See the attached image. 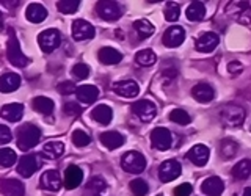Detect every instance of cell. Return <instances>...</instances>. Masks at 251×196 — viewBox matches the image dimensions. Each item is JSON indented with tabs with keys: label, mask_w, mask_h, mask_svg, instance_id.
I'll list each match as a JSON object with an SVG mask.
<instances>
[{
	"label": "cell",
	"mask_w": 251,
	"mask_h": 196,
	"mask_svg": "<svg viewBox=\"0 0 251 196\" xmlns=\"http://www.w3.org/2000/svg\"><path fill=\"white\" fill-rule=\"evenodd\" d=\"M227 71H229V74H239L243 71V66H242V63L239 61H231L229 63V66H227Z\"/></svg>",
	"instance_id": "c3c4849f"
},
{
	"label": "cell",
	"mask_w": 251,
	"mask_h": 196,
	"mask_svg": "<svg viewBox=\"0 0 251 196\" xmlns=\"http://www.w3.org/2000/svg\"><path fill=\"white\" fill-rule=\"evenodd\" d=\"M31 105H33L35 112L38 113H43V115H50L53 112V100L46 98V96H38L33 99V102H31Z\"/></svg>",
	"instance_id": "d6a6232c"
},
{
	"label": "cell",
	"mask_w": 251,
	"mask_h": 196,
	"mask_svg": "<svg viewBox=\"0 0 251 196\" xmlns=\"http://www.w3.org/2000/svg\"><path fill=\"white\" fill-rule=\"evenodd\" d=\"M63 112L69 116H78L82 113V107L75 104V102H66L65 107H63Z\"/></svg>",
	"instance_id": "f6af8a7d"
},
{
	"label": "cell",
	"mask_w": 251,
	"mask_h": 196,
	"mask_svg": "<svg viewBox=\"0 0 251 196\" xmlns=\"http://www.w3.org/2000/svg\"><path fill=\"white\" fill-rule=\"evenodd\" d=\"M237 152H239V145L235 143L234 140H229V138L222 140V143H220V154H222L225 160L234 159Z\"/></svg>",
	"instance_id": "1f68e13d"
},
{
	"label": "cell",
	"mask_w": 251,
	"mask_h": 196,
	"mask_svg": "<svg viewBox=\"0 0 251 196\" xmlns=\"http://www.w3.org/2000/svg\"><path fill=\"white\" fill-rule=\"evenodd\" d=\"M220 43V38L214 31H207V33L201 35L198 39H196L195 47L198 52H212L214 49H217V46Z\"/></svg>",
	"instance_id": "e0dca14e"
},
{
	"label": "cell",
	"mask_w": 251,
	"mask_h": 196,
	"mask_svg": "<svg viewBox=\"0 0 251 196\" xmlns=\"http://www.w3.org/2000/svg\"><path fill=\"white\" fill-rule=\"evenodd\" d=\"M38 43L41 50L46 53H50L55 49H58L61 44V35L57 28H47L44 31H41L38 36Z\"/></svg>",
	"instance_id": "5b68a950"
},
{
	"label": "cell",
	"mask_w": 251,
	"mask_h": 196,
	"mask_svg": "<svg viewBox=\"0 0 251 196\" xmlns=\"http://www.w3.org/2000/svg\"><path fill=\"white\" fill-rule=\"evenodd\" d=\"M71 138H73V143L75 146H78V147H85V146H88L91 143V137L83 130H74L73 135H71Z\"/></svg>",
	"instance_id": "b9f144b4"
},
{
	"label": "cell",
	"mask_w": 251,
	"mask_h": 196,
	"mask_svg": "<svg viewBox=\"0 0 251 196\" xmlns=\"http://www.w3.org/2000/svg\"><path fill=\"white\" fill-rule=\"evenodd\" d=\"M193 192V187L192 184H180L179 187L175 188V196H190Z\"/></svg>",
	"instance_id": "bcb514c9"
},
{
	"label": "cell",
	"mask_w": 251,
	"mask_h": 196,
	"mask_svg": "<svg viewBox=\"0 0 251 196\" xmlns=\"http://www.w3.org/2000/svg\"><path fill=\"white\" fill-rule=\"evenodd\" d=\"M112 90L118 94V96L126 98V99H132V98L138 96L140 86L133 80H120L112 85Z\"/></svg>",
	"instance_id": "4fadbf2b"
},
{
	"label": "cell",
	"mask_w": 251,
	"mask_h": 196,
	"mask_svg": "<svg viewBox=\"0 0 251 196\" xmlns=\"http://www.w3.org/2000/svg\"><path fill=\"white\" fill-rule=\"evenodd\" d=\"M176 71H173V69H170V71H165V73L162 74V78H163V82L165 83H171L173 80L176 78Z\"/></svg>",
	"instance_id": "681fc988"
},
{
	"label": "cell",
	"mask_w": 251,
	"mask_h": 196,
	"mask_svg": "<svg viewBox=\"0 0 251 196\" xmlns=\"http://www.w3.org/2000/svg\"><path fill=\"white\" fill-rule=\"evenodd\" d=\"M225 190V184L223 180L217 177V176H212L207 177L204 182L201 184V192L206 193L207 196H220Z\"/></svg>",
	"instance_id": "d6986e66"
},
{
	"label": "cell",
	"mask_w": 251,
	"mask_h": 196,
	"mask_svg": "<svg viewBox=\"0 0 251 196\" xmlns=\"http://www.w3.org/2000/svg\"><path fill=\"white\" fill-rule=\"evenodd\" d=\"M170 120L173 122L179 124V125H187L188 122L192 121V118H190V115L185 112V110H182V108H175L170 113Z\"/></svg>",
	"instance_id": "f35d334b"
},
{
	"label": "cell",
	"mask_w": 251,
	"mask_h": 196,
	"mask_svg": "<svg viewBox=\"0 0 251 196\" xmlns=\"http://www.w3.org/2000/svg\"><path fill=\"white\" fill-rule=\"evenodd\" d=\"M129 187H130V192L133 193V196H146L149 192V185L143 179H133Z\"/></svg>",
	"instance_id": "ab89813d"
},
{
	"label": "cell",
	"mask_w": 251,
	"mask_h": 196,
	"mask_svg": "<svg viewBox=\"0 0 251 196\" xmlns=\"http://www.w3.org/2000/svg\"><path fill=\"white\" fill-rule=\"evenodd\" d=\"M96 13L100 19L113 22L121 18V8L116 2H110V0H104V2L96 3Z\"/></svg>",
	"instance_id": "52a82bcc"
},
{
	"label": "cell",
	"mask_w": 251,
	"mask_h": 196,
	"mask_svg": "<svg viewBox=\"0 0 251 196\" xmlns=\"http://www.w3.org/2000/svg\"><path fill=\"white\" fill-rule=\"evenodd\" d=\"M21 86V77L14 73H6L0 78V90L2 93H13Z\"/></svg>",
	"instance_id": "4316f807"
},
{
	"label": "cell",
	"mask_w": 251,
	"mask_h": 196,
	"mask_svg": "<svg viewBox=\"0 0 251 196\" xmlns=\"http://www.w3.org/2000/svg\"><path fill=\"white\" fill-rule=\"evenodd\" d=\"M2 192L5 196H24L25 193V187L19 179H3L2 180Z\"/></svg>",
	"instance_id": "cb8c5ba5"
},
{
	"label": "cell",
	"mask_w": 251,
	"mask_h": 196,
	"mask_svg": "<svg viewBox=\"0 0 251 196\" xmlns=\"http://www.w3.org/2000/svg\"><path fill=\"white\" fill-rule=\"evenodd\" d=\"M121 167L126 172L130 174H140L146 168V159L145 155L138 151H129L121 157Z\"/></svg>",
	"instance_id": "3957f363"
},
{
	"label": "cell",
	"mask_w": 251,
	"mask_h": 196,
	"mask_svg": "<svg viewBox=\"0 0 251 196\" xmlns=\"http://www.w3.org/2000/svg\"><path fill=\"white\" fill-rule=\"evenodd\" d=\"M73 38L75 41H86L94 38V27L83 19H75L73 22Z\"/></svg>",
	"instance_id": "5bb4252c"
},
{
	"label": "cell",
	"mask_w": 251,
	"mask_h": 196,
	"mask_svg": "<svg viewBox=\"0 0 251 196\" xmlns=\"http://www.w3.org/2000/svg\"><path fill=\"white\" fill-rule=\"evenodd\" d=\"M78 5H80L78 0H60V2L57 3V8H58L60 13L73 14L78 10Z\"/></svg>",
	"instance_id": "60d3db41"
},
{
	"label": "cell",
	"mask_w": 251,
	"mask_h": 196,
	"mask_svg": "<svg viewBox=\"0 0 251 196\" xmlns=\"http://www.w3.org/2000/svg\"><path fill=\"white\" fill-rule=\"evenodd\" d=\"M151 143L155 149H159V151H168L173 145L171 132L165 127H155L151 132Z\"/></svg>",
	"instance_id": "30bf717a"
},
{
	"label": "cell",
	"mask_w": 251,
	"mask_h": 196,
	"mask_svg": "<svg viewBox=\"0 0 251 196\" xmlns=\"http://www.w3.org/2000/svg\"><path fill=\"white\" fill-rule=\"evenodd\" d=\"M71 74H73L75 80H83V78L90 75V66L85 65V63H77L73 68V71H71Z\"/></svg>",
	"instance_id": "7bdbcfd3"
},
{
	"label": "cell",
	"mask_w": 251,
	"mask_h": 196,
	"mask_svg": "<svg viewBox=\"0 0 251 196\" xmlns=\"http://www.w3.org/2000/svg\"><path fill=\"white\" fill-rule=\"evenodd\" d=\"M163 13H165V19H167L168 22H176L179 19V14H180V6L176 2H167Z\"/></svg>",
	"instance_id": "74e56055"
},
{
	"label": "cell",
	"mask_w": 251,
	"mask_h": 196,
	"mask_svg": "<svg viewBox=\"0 0 251 196\" xmlns=\"http://www.w3.org/2000/svg\"><path fill=\"white\" fill-rule=\"evenodd\" d=\"M135 61L138 63L140 66L148 68V66H152L154 63L157 61V55L151 49H143V50H140L135 55Z\"/></svg>",
	"instance_id": "e575fe53"
},
{
	"label": "cell",
	"mask_w": 251,
	"mask_h": 196,
	"mask_svg": "<svg viewBox=\"0 0 251 196\" xmlns=\"http://www.w3.org/2000/svg\"><path fill=\"white\" fill-rule=\"evenodd\" d=\"M187 19L192 21V22H198V21H202L204 16H206V6L201 2H192L187 8Z\"/></svg>",
	"instance_id": "4dcf8cb0"
},
{
	"label": "cell",
	"mask_w": 251,
	"mask_h": 196,
	"mask_svg": "<svg viewBox=\"0 0 251 196\" xmlns=\"http://www.w3.org/2000/svg\"><path fill=\"white\" fill-rule=\"evenodd\" d=\"M13 138L11 135V130L6 127V125H0V143L2 145H6V143H10Z\"/></svg>",
	"instance_id": "7dc6e473"
},
{
	"label": "cell",
	"mask_w": 251,
	"mask_h": 196,
	"mask_svg": "<svg viewBox=\"0 0 251 196\" xmlns=\"http://www.w3.org/2000/svg\"><path fill=\"white\" fill-rule=\"evenodd\" d=\"M18 160V155L10 147H2L0 149V165H2L3 168H8V167H13Z\"/></svg>",
	"instance_id": "8d00e7d4"
},
{
	"label": "cell",
	"mask_w": 251,
	"mask_h": 196,
	"mask_svg": "<svg viewBox=\"0 0 251 196\" xmlns=\"http://www.w3.org/2000/svg\"><path fill=\"white\" fill-rule=\"evenodd\" d=\"M25 18L31 22V24H41L46 21L47 18V10L41 5V3H30L27 6L25 11Z\"/></svg>",
	"instance_id": "d4e9b609"
},
{
	"label": "cell",
	"mask_w": 251,
	"mask_h": 196,
	"mask_svg": "<svg viewBox=\"0 0 251 196\" xmlns=\"http://www.w3.org/2000/svg\"><path fill=\"white\" fill-rule=\"evenodd\" d=\"M184 39H185V30L180 25H171L163 33L162 41L170 49H175V47H179L184 43Z\"/></svg>",
	"instance_id": "8fae6325"
},
{
	"label": "cell",
	"mask_w": 251,
	"mask_h": 196,
	"mask_svg": "<svg viewBox=\"0 0 251 196\" xmlns=\"http://www.w3.org/2000/svg\"><path fill=\"white\" fill-rule=\"evenodd\" d=\"M57 91L60 94H65V96H69V94L73 93H77V88H75V83L74 82H63L57 86Z\"/></svg>",
	"instance_id": "ee69618b"
},
{
	"label": "cell",
	"mask_w": 251,
	"mask_h": 196,
	"mask_svg": "<svg viewBox=\"0 0 251 196\" xmlns=\"http://www.w3.org/2000/svg\"><path fill=\"white\" fill-rule=\"evenodd\" d=\"M192 96H193L195 100H198V102H202V104H206V102L214 100V98H215V91H214V88H212V86L207 85V83H198V85H195L193 88H192Z\"/></svg>",
	"instance_id": "ffe728a7"
},
{
	"label": "cell",
	"mask_w": 251,
	"mask_h": 196,
	"mask_svg": "<svg viewBox=\"0 0 251 196\" xmlns=\"http://www.w3.org/2000/svg\"><path fill=\"white\" fill-rule=\"evenodd\" d=\"M94 196H100V195H94Z\"/></svg>",
	"instance_id": "816d5d0a"
},
{
	"label": "cell",
	"mask_w": 251,
	"mask_h": 196,
	"mask_svg": "<svg viewBox=\"0 0 251 196\" xmlns=\"http://www.w3.org/2000/svg\"><path fill=\"white\" fill-rule=\"evenodd\" d=\"M63 152H65V145H63L61 141H49V143H46L43 147V155L46 159H50V160L60 159Z\"/></svg>",
	"instance_id": "f1b7e54d"
},
{
	"label": "cell",
	"mask_w": 251,
	"mask_h": 196,
	"mask_svg": "<svg viewBox=\"0 0 251 196\" xmlns=\"http://www.w3.org/2000/svg\"><path fill=\"white\" fill-rule=\"evenodd\" d=\"M39 187L47 192H58L61 188V176L58 171L49 170L39 179Z\"/></svg>",
	"instance_id": "9a60e30c"
},
{
	"label": "cell",
	"mask_w": 251,
	"mask_h": 196,
	"mask_svg": "<svg viewBox=\"0 0 251 196\" xmlns=\"http://www.w3.org/2000/svg\"><path fill=\"white\" fill-rule=\"evenodd\" d=\"M209 155H210V151H209L207 146L195 145L190 151H188L187 159L190 160L193 165H196V167H204V165L209 162Z\"/></svg>",
	"instance_id": "2e32d148"
},
{
	"label": "cell",
	"mask_w": 251,
	"mask_h": 196,
	"mask_svg": "<svg viewBox=\"0 0 251 196\" xmlns=\"http://www.w3.org/2000/svg\"><path fill=\"white\" fill-rule=\"evenodd\" d=\"M123 60V53L113 47H102L99 50V61L104 65H118Z\"/></svg>",
	"instance_id": "83f0119b"
},
{
	"label": "cell",
	"mask_w": 251,
	"mask_h": 196,
	"mask_svg": "<svg viewBox=\"0 0 251 196\" xmlns=\"http://www.w3.org/2000/svg\"><path fill=\"white\" fill-rule=\"evenodd\" d=\"M77 99L82 104H93L99 98V90L94 85H82L77 88Z\"/></svg>",
	"instance_id": "7402d4cb"
},
{
	"label": "cell",
	"mask_w": 251,
	"mask_h": 196,
	"mask_svg": "<svg viewBox=\"0 0 251 196\" xmlns=\"http://www.w3.org/2000/svg\"><path fill=\"white\" fill-rule=\"evenodd\" d=\"M39 159L35 155V154H27L19 159V163H18V172L22 176V177H30L33 176L36 170L39 168Z\"/></svg>",
	"instance_id": "7c38bea8"
},
{
	"label": "cell",
	"mask_w": 251,
	"mask_h": 196,
	"mask_svg": "<svg viewBox=\"0 0 251 196\" xmlns=\"http://www.w3.org/2000/svg\"><path fill=\"white\" fill-rule=\"evenodd\" d=\"M132 113L135 115L140 121L143 122H149L152 121L155 115H157V107L152 100L149 99H141L135 104H132Z\"/></svg>",
	"instance_id": "8992f818"
},
{
	"label": "cell",
	"mask_w": 251,
	"mask_h": 196,
	"mask_svg": "<svg viewBox=\"0 0 251 196\" xmlns=\"http://www.w3.org/2000/svg\"><path fill=\"white\" fill-rule=\"evenodd\" d=\"M231 174L234 179H237V180L248 179L251 176V160L245 159V160H240L239 163H235L231 170Z\"/></svg>",
	"instance_id": "f546056e"
},
{
	"label": "cell",
	"mask_w": 251,
	"mask_h": 196,
	"mask_svg": "<svg viewBox=\"0 0 251 196\" xmlns=\"http://www.w3.org/2000/svg\"><path fill=\"white\" fill-rule=\"evenodd\" d=\"M83 180V171L78 168V167H74V165H71V167L66 168L65 171V185L69 190H74L78 185L82 184Z\"/></svg>",
	"instance_id": "44dd1931"
},
{
	"label": "cell",
	"mask_w": 251,
	"mask_h": 196,
	"mask_svg": "<svg viewBox=\"0 0 251 196\" xmlns=\"http://www.w3.org/2000/svg\"><path fill=\"white\" fill-rule=\"evenodd\" d=\"M133 28H135V31H137L138 36L141 39L149 38L155 31L154 25L148 19H138V21H135V22H133Z\"/></svg>",
	"instance_id": "836d02e7"
},
{
	"label": "cell",
	"mask_w": 251,
	"mask_h": 196,
	"mask_svg": "<svg viewBox=\"0 0 251 196\" xmlns=\"http://www.w3.org/2000/svg\"><path fill=\"white\" fill-rule=\"evenodd\" d=\"M24 116V105L19 102H13V104H6L2 108V118L10 122H18Z\"/></svg>",
	"instance_id": "603a6c76"
},
{
	"label": "cell",
	"mask_w": 251,
	"mask_h": 196,
	"mask_svg": "<svg viewBox=\"0 0 251 196\" xmlns=\"http://www.w3.org/2000/svg\"><path fill=\"white\" fill-rule=\"evenodd\" d=\"M91 116H93V120L96 121V122H99L102 125H108L110 122H112L113 112H112V108H110L108 105L100 104V105L93 108Z\"/></svg>",
	"instance_id": "484cf974"
},
{
	"label": "cell",
	"mask_w": 251,
	"mask_h": 196,
	"mask_svg": "<svg viewBox=\"0 0 251 196\" xmlns=\"http://www.w3.org/2000/svg\"><path fill=\"white\" fill-rule=\"evenodd\" d=\"M99 140L100 143L104 145L107 149H110V151H113V149H118L124 145V137L121 135L120 132L116 130H107V132H102L99 135Z\"/></svg>",
	"instance_id": "ac0fdd59"
},
{
	"label": "cell",
	"mask_w": 251,
	"mask_h": 196,
	"mask_svg": "<svg viewBox=\"0 0 251 196\" xmlns=\"http://www.w3.org/2000/svg\"><path fill=\"white\" fill-rule=\"evenodd\" d=\"M218 118L225 127L235 129V127H240V125L245 122V110H243L240 105L226 104L220 108Z\"/></svg>",
	"instance_id": "6da1fadb"
},
{
	"label": "cell",
	"mask_w": 251,
	"mask_h": 196,
	"mask_svg": "<svg viewBox=\"0 0 251 196\" xmlns=\"http://www.w3.org/2000/svg\"><path fill=\"white\" fill-rule=\"evenodd\" d=\"M243 196H251V188H250V187L243 190Z\"/></svg>",
	"instance_id": "f907efd6"
},
{
	"label": "cell",
	"mask_w": 251,
	"mask_h": 196,
	"mask_svg": "<svg viewBox=\"0 0 251 196\" xmlns=\"http://www.w3.org/2000/svg\"><path fill=\"white\" fill-rule=\"evenodd\" d=\"M226 13L231 14L240 24L251 22V6L248 5V2H232L226 8Z\"/></svg>",
	"instance_id": "ba28073f"
},
{
	"label": "cell",
	"mask_w": 251,
	"mask_h": 196,
	"mask_svg": "<svg viewBox=\"0 0 251 196\" xmlns=\"http://www.w3.org/2000/svg\"><path fill=\"white\" fill-rule=\"evenodd\" d=\"M39 140H41V130L33 124H24L18 130V146L21 151H28V149L35 147Z\"/></svg>",
	"instance_id": "7a4b0ae2"
},
{
	"label": "cell",
	"mask_w": 251,
	"mask_h": 196,
	"mask_svg": "<svg viewBox=\"0 0 251 196\" xmlns=\"http://www.w3.org/2000/svg\"><path fill=\"white\" fill-rule=\"evenodd\" d=\"M6 53H8V60H10V63L13 66H18V68H25L27 66L28 58L22 53L19 41H18V38H16V35H14V31H10V39H8Z\"/></svg>",
	"instance_id": "277c9868"
},
{
	"label": "cell",
	"mask_w": 251,
	"mask_h": 196,
	"mask_svg": "<svg viewBox=\"0 0 251 196\" xmlns=\"http://www.w3.org/2000/svg\"><path fill=\"white\" fill-rule=\"evenodd\" d=\"M180 172H182V167L177 160H165L159 167V179L162 182H171L180 176Z\"/></svg>",
	"instance_id": "9c48e42d"
},
{
	"label": "cell",
	"mask_w": 251,
	"mask_h": 196,
	"mask_svg": "<svg viewBox=\"0 0 251 196\" xmlns=\"http://www.w3.org/2000/svg\"><path fill=\"white\" fill-rule=\"evenodd\" d=\"M105 188H107V182L102 176H93L88 180V184H86V190L96 193V195H100V192H104Z\"/></svg>",
	"instance_id": "d590c367"
}]
</instances>
